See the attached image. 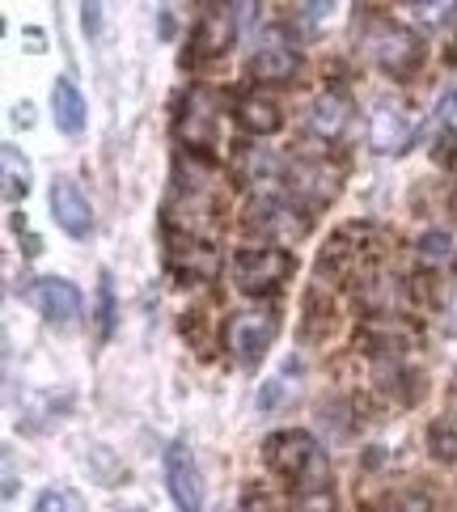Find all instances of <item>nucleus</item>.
Wrapping results in <instances>:
<instances>
[{"label": "nucleus", "mask_w": 457, "mask_h": 512, "mask_svg": "<svg viewBox=\"0 0 457 512\" xmlns=\"http://www.w3.org/2000/svg\"><path fill=\"white\" fill-rule=\"evenodd\" d=\"M127 512H140V508H127Z\"/></svg>", "instance_id": "obj_31"}, {"label": "nucleus", "mask_w": 457, "mask_h": 512, "mask_svg": "<svg viewBox=\"0 0 457 512\" xmlns=\"http://www.w3.org/2000/svg\"><path fill=\"white\" fill-rule=\"evenodd\" d=\"M34 512H89L85 496L77 487H68V483H51L39 491V500H34Z\"/></svg>", "instance_id": "obj_17"}, {"label": "nucleus", "mask_w": 457, "mask_h": 512, "mask_svg": "<svg viewBox=\"0 0 457 512\" xmlns=\"http://www.w3.org/2000/svg\"><path fill=\"white\" fill-rule=\"evenodd\" d=\"M254 77L259 81H288L292 72H297V51H292L284 39H276V34H271V39L254 51Z\"/></svg>", "instance_id": "obj_13"}, {"label": "nucleus", "mask_w": 457, "mask_h": 512, "mask_svg": "<svg viewBox=\"0 0 457 512\" xmlns=\"http://www.w3.org/2000/svg\"><path fill=\"white\" fill-rule=\"evenodd\" d=\"M242 229L259 233V237H280V242H292L309 229V216H297V208L280 195H254L246 212H242Z\"/></svg>", "instance_id": "obj_6"}, {"label": "nucleus", "mask_w": 457, "mask_h": 512, "mask_svg": "<svg viewBox=\"0 0 457 512\" xmlns=\"http://www.w3.org/2000/svg\"><path fill=\"white\" fill-rule=\"evenodd\" d=\"M453 398H457V377H453Z\"/></svg>", "instance_id": "obj_30"}, {"label": "nucleus", "mask_w": 457, "mask_h": 512, "mask_svg": "<svg viewBox=\"0 0 457 512\" xmlns=\"http://www.w3.org/2000/svg\"><path fill=\"white\" fill-rule=\"evenodd\" d=\"M30 115H34V106H30V102H22V106H13V123H22V127H30V123H34Z\"/></svg>", "instance_id": "obj_28"}, {"label": "nucleus", "mask_w": 457, "mask_h": 512, "mask_svg": "<svg viewBox=\"0 0 457 512\" xmlns=\"http://www.w3.org/2000/svg\"><path fill=\"white\" fill-rule=\"evenodd\" d=\"M237 123H242L246 132H254V136H271V132H280L284 127V115L267 94H254V98H246L242 106H237Z\"/></svg>", "instance_id": "obj_14"}, {"label": "nucleus", "mask_w": 457, "mask_h": 512, "mask_svg": "<svg viewBox=\"0 0 457 512\" xmlns=\"http://www.w3.org/2000/svg\"><path fill=\"white\" fill-rule=\"evenodd\" d=\"M288 373V369H284ZM284 373H276V377H271L267 381V386L259 390V411H276L280 407V402L288 398V386H284Z\"/></svg>", "instance_id": "obj_24"}, {"label": "nucleus", "mask_w": 457, "mask_h": 512, "mask_svg": "<svg viewBox=\"0 0 457 512\" xmlns=\"http://www.w3.org/2000/svg\"><path fill=\"white\" fill-rule=\"evenodd\" d=\"M347 127H352V98H347L343 89L318 94L314 106H309V132L326 144H335V140H343Z\"/></svg>", "instance_id": "obj_10"}, {"label": "nucleus", "mask_w": 457, "mask_h": 512, "mask_svg": "<svg viewBox=\"0 0 457 512\" xmlns=\"http://www.w3.org/2000/svg\"><path fill=\"white\" fill-rule=\"evenodd\" d=\"M297 276V259L280 246H242L233 254V284L259 297V292H276Z\"/></svg>", "instance_id": "obj_2"}, {"label": "nucleus", "mask_w": 457, "mask_h": 512, "mask_svg": "<svg viewBox=\"0 0 457 512\" xmlns=\"http://www.w3.org/2000/svg\"><path fill=\"white\" fill-rule=\"evenodd\" d=\"M263 462H267V470L276 474L284 487L297 491V496H301V491H309V487L326 483V453H322V445L305 428L271 432L263 441Z\"/></svg>", "instance_id": "obj_1"}, {"label": "nucleus", "mask_w": 457, "mask_h": 512, "mask_svg": "<svg viewBox=\"0 0 457 512\" xmlns=\"http://www.w3.org/2000/svg\"><path fill=\"white\" fill-rule=\"evenodd\" d=\"M26 43L30 51H43V30H26Z\"/></svg>", "instance_id": "obj_29"}, {"label": "nucleus", "mask_w": 457, "mask_h": 512, "mask_svg": "<svg viewBox=\"0 0 457 512\" xmlns=\"http://www.w3.org/2000/svg\"><path fill=\"white\" fill-rule=\"evenodd\" d=\"M288 187H292V195H301L318 208V204H326V199H335L339 170L326 166V157H301L297 166L288 170Z\"/></svg>", "instance_id": "obj_9"}, {"label": "nucleus", "mask_w": 457, "mask_h": 512, "mask_svg": "<svg viewBox=\"0 0 457 512\" xmlns=\"http://www.w3.org/2000/svg\"><path fill=\"white\" fill-rule=\"evenodd\" d=\"M267 170H271V153L267 149H259V144H246V149H237V178L254 182V178L267 174Z\"/></svg>", "instance_id": "obj_20"}, {"label": "nucleus", "mask_w": 457, "mask_h": 512, "mask_svg": "<svg viewBox=\"0 0 457 512\" xmlns=\"http://www.w3.org/2000/svg\"><path fill=\"white\" fill-rule=\"evenodd\" d=\"M221 512H225V508H221Z\"/></svg>", "instance_id": "obj_32"}, {"label": "nucleus", "mask_w": 457, "mask_h": 512, "mask_svg": "<svg viewBox=\"0 0 457 512\" xmlns=\"http://www.w3.org/2000/svg\"><path fill=\"white\" fill-rule=\"evenodd\" d=\"M428 449L436 462H457V419H436L428 428Z\"/></svg>", "instance_id": "obj_19"}, {"label": "nucleus", "mask_w": 457, "mask_h": 512, "mask_svg": "<svg viewBox=\"0 0 457 512\" xmlns=\"http://www.w3.org/2000/svg\"><path fill=\"white\" fill-rule=\"evenodd\" d=\"M445 331L457 339V292H453V301H449V309H445Z\"/></svg>", "instance_id": "obj_27"}, {"label": "nucleus", "mask_w": 457, "mask_h": 512, "mask_svg": "<svg viewBox=\"0 0 457 512\" xmlns=\"http://www.w3.org/2000/svg\"><path fill=\"white\" fill-rule=\"evenodd\" d=\"M449 250H453V233L449 229H432V233L419 237V259H428V263H445Z\"/></svg>", "instance_id": "obj_22"}, {"label": "nucleus", "mask_w": 457, "mask_h": 512, "mask_svg": "<svg viewBox=\"0 0 457 512\" xmlns=\"http://www.w3.org/2000/svg\"><path fill=\"white\" fill-rule=\"evenodd\" d=\"M81 26L89 39H98V30H102V5H81Z\"/></svg>", "instance_id": "obj_26"}, {"label": "nucleus", "mask_w": 457, "mask_h": 512, "mask_svg": "<svg viewBox=\"0 0 457 512\" xmlns=\"http://www.w3.org/2000/svg\"><path fill=\"white\" fill-rule=\"evenodd\" d=\"M161 470H166V491L178 512H204V474L195 466V453L187 441H170L161 453Z\"/></svg>", "instance_id": "obj_3"}, {"label": "nucleus", "mask_w": 457, "mask_h": 512, "mask_svg": "<svg viewBox=\"0 0 457 512\" xmlns=\"http://www.w3.org/2000/svg\"><path fill=\"white\" fill-rule=\"evenodd\" d=\"M233 39V13L229 9H212L199 17V26H195V47L204 51V56H221V51L229 47Z\"/></svg>", "instance_id": "obj_16"}, {"label": "nucleus", "mask_w": 457, "mask_h": 512, "mask_svg": "<svg viewBox=\"0 0 457 512\" xmlns=\"http://www.w3.org/2000/svg\"><path fill=\"white\" fill-rule=\"evenodd\" d=\"M276 335H280L276 314H237L229 322V352L237 356L242 369H254V364L271 352Z\"/></svg>", "instance_id": "obj_7"}, {"label": "nucleus", "mask_w": 457, "mask_h": 512, "mask_svg": "<svg viewBox=\"0 0 457 512\" xmlns=\"http://www.w3.org/2000/svg\"><path fill=\"white\" fill-rule=\"evenodd\" d=\"M51 119H56V127L64 136H81L85 132L89 106H85L81 85L72 77H56V85H51Z\"/></svg>", "instance_id": "obj_12"}, {"label": "nucleus", "mask_w": 457, "mask_h": 512, "mask_svg": "<svg viewBox=\"0 0 457 512\" xmlns=\"http://www.w3.org/2000/svg\"><path fill=\"white\" fill-rule=\"evenodd\" d=\"M51 216H56V225L72 242H89V237H94V208H89L85 191L72 178L51 182Z\"/></svg>", "instance_id": "obj_8"}, {"label": "nucleus", "mask_w": 457, "mask_h": 512, "mask_svg": "<svg viewBox=\"0 0 457 512\" xmlns=\"http://www.w3.org/2000/svg\"><path fill=\"white\" fill-rule=\"evenodd\" d=\"M453 115H457V81H449L445 94L436 98V106H432V119H436V123H449Z\"/></svg>", "instance_id": "obj_25"}, {"label": "nucleus", "mask_w": 457, "mask_h": 512, "mask_svg": "<svg viewBox=\"0 0 457 512\" xmlns=\"http://www.w3.org/2000/svg\"><path fill=\"white\" fill-rule=\"evenodd\" d=\"M364 47H369V56L386 68L390 77H407V72H415L419 60H424V47H419V39L407 26H394V22L373 26L369 39H364Z\"/></svg>", "instance_id": "obj_5"}, {"label": "nucleus", "mask_w": 457, "mask_h": 512, "mask_svg": "<svg viewBox=\"0 0 457 512\" xmlns=\"http://www.w3.org/2000/svg\"><path fill=\"white\" fill-rule=\"evenodd\" d=\"M22 297L39 309V314L51 322V326H77L81 314H85V297H81V288L64 280V276H39V280H30Z\"/></svg>", "instance_id": "obj_4"}, {"label": "nucleus", "mask_w": 457, "mask_h": 512, "mask_svg": "<svg viewBox=\"0 0 457 512\" xmlns=\"http://www.w3.org/2000/svg\"><path fill=\"white\" fill-rule=\"evenodd\" d=\"M115 318H119L115 280H111V271H102V276H98V305H94V331H98V339H111Z\"/></svg>", "instance_id": "obj_18"}, {"label": "nucleus", "mask_w": 457, "mask_h": 512, "mask_svg": "<svg viewBox=\"0 0 457 512\" xmlns=\"http://www.w3.org/2000/svg\"><path fill=\"white\" fill-rule=\"evenodd\" d=\"M411 140V115L394 102H377L369 115V144L377 153H398Z\"/></svg>", "instance_id": "obj_11"}, {"label": "nucleus", "mask_w": 457, "mask_h": 512, "mask_svg": "<svg viewBox=\"0 0 457 512\" xmlns=\"http://www.w3.org/2000/svg\"><path fill=\"white\" fill-rule=\"evenodd\" d=\"M0 166H5V204H17V199L30 195V182H34V170L26 153L17 144H0Z\"/></svg>", "instance_id": "obj_15"}, {"label": "nucleus", "mask_w": 457, "mask_h": 512, "mask_svg": "<svg viewBox=\"0 0 457 512\" xmlns=\"http://www.w3.org/2000/svg\"><path fill=\"white\" fill-rule=\"evenodd\" d=\"M390 512H432V500L424 496V491H415V487H402L398 496L390 500Z\"/></svg>", "instance_id": "obj_23"}, {"label": "nucleus", "mask_w": 457, "mask_h": 512, "mask_svg": "<svg viewBox=\"0 0 457 512\" xmlns=\"http://www.w3.org/2000/svg\"><path fill=\"white\" fill-rule=\"evenodd\" d=\"M292 512H339V500H335V491L331 487H309L297 496V504H292Z\"/></svg>", "instance_id": "obj_21"}]
</instances>
